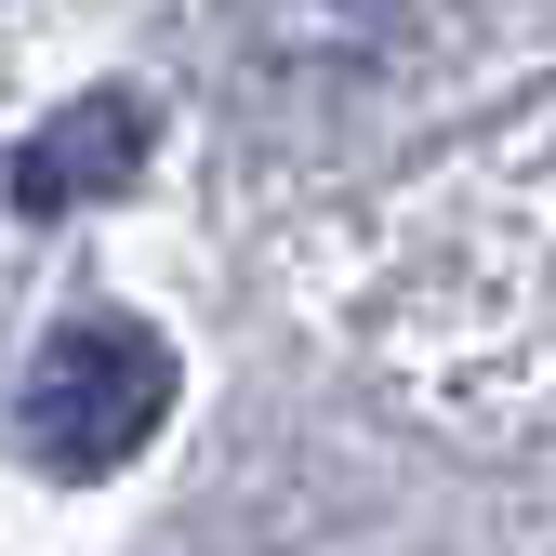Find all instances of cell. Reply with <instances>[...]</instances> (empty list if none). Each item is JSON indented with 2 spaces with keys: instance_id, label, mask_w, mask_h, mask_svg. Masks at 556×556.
Returning a JSON list of instances; mask_svg holds the SVG:
<instances>
[{
  "instance_id": "cell-1",
  "label": "cell",
  "mask_w": 556,
  "mask_h": 556,
  "mask_svg": "<svg viewBox=\"0 0 556 556\" xmlns=\"http://www.w3.org/2000/svg\"><path fill=\"white\" fill-rule=\"evenodd\" d=\"M173 425V344L132 318H66L27 371V451L53 477H119Z\"/></svg>"
},
{
  "instance_id": "cell-2",
  "label": "cell",
  "mask_w": 556,
  "mask_h": 556,
  "mask_svg": "<svg viewBox=\"0 0 556 556\" xmlns=\"http://www.w3.org/2000/svg\"><path fill=\"white\" fill-rule=\"evenodd\" d=\"M147 93H80L53 106L27 147H14V213H80V199H119L132 173H147Z\"/></svg>"
}]
</instances>
